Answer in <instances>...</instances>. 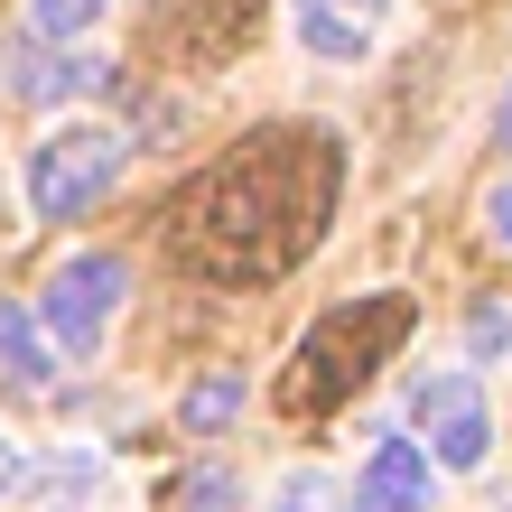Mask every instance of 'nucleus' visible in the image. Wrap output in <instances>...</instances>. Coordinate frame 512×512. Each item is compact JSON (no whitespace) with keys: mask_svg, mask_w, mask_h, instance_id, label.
<instances>
[{"mask_svg":"<svg viewBox=\"0 0 512 512\" xmlns=\"http://www.w3.org/2000/svg\"><path fill=\"white\" fill-rule=\"evenodd\" d=\"M122 289H131V270L112 261V252H75V261L38 289V317H47V336L66 345V354H94L103 326H112V308H122Z\"/></svg>","mask_w":512,"mask_h":512,"instance_id":"obj_4","label":"nucleus"},{"mask_svg":"<svg viewBox=\"0 0 512 512\" xmlns=\"http://www.w3.org/2000/svg\"><path fill=\"white\" fill-rule=\"evenodd\" d=\"M336 177L345 159L326 131H261L224 168H205V187L168 215V243L205 280H280L336 215Z\"/></svg>","mask_w":512,"mask_h":512,"instance_id":"obj_1","label":"nucleus"},{"mask_svg":"<svg viewBox=\"0 0 512 512\" xmlns=\"http://www.w3.org/2000/svg\"><path fill=\"white\" fill-rule=\"evenodd\" d=\"M94 84H103V66H84V56H56V66H47V56H28V66H19V94H94Z\"/></svg>","mask_w":512,"mask_h":512,"instance_id":"obj_9","label":"nucleus"},{"mask_svg":"<svg viewBox=\"0 0 512 512\" xmlns=\"http://www.w3.org/2000/svg\"><path fill=\"white\" fill-rule=\"evenodd\" d=\"M280 512H345V494L326 485V475H298V485L280 494Z\"/></svg>","mask_w":512,"mask_h":512,"instance_id":"obj_12","label":"nucleus"},{"mask_svg":"<svg viewBox=\"0 0 512 512\" xmlns=\"http://www.w3.org/2000/svg\"><path fill=\"white\" fill-rule=\"evenodd\" d=\"M0 373H10L19 391H38V382L56 373V345L38 336V326H28V308H19V298H0Z\"/></svg>","mask_w":512,"mask_h":512,"instance_id":"obj_8","label":"nucleus"},{"mask_svg":"<svg viewBox=\"0 0 512 512\" xmlns=\"http://www.w3.org/2000/svg\"><path fill=\"white\" fill-rule=\"evenodd\" d=\"M112 177H122V131H56L38 159H28V205H38L47 224H66L84 205H103Z\"/></svg>","mask_w":512,"mask_h":512,"instance_id":"obj_3","label":"nucleus"},{"mask_svg":"<svg viewBox=\"0 0 512 512\" xmlns=\"http://www.w3.org/2000/svg\"><path fill=\"white\" fill-rule=\"evenodd\" d=\"M494 345H512V317H503V308L475 317V354H494Z\"/></svg>","mask_w":512,"mask_h":512,"instance_id":"obj_13","label":"nucleus"},{"mask_svg":"<svg viewBox=\"0 0 512 512\" xmlns=\"http://www.w3.org/2000/svg\"><path fill=\"white\" fill-rule=\"evenodd\" d=\"M103 19V0H28V28L38 38H75V28H94Z\"/></svg>","mask_w":512,"mask_h":512,"instance_id":"obj_11","label":"nucleus"},{"mask_svg":"<svg viewBox=\"0 0 512 512\" xmlns=\"http://www.w3.org/2000/svg\"><path fill=\"white\" fill-rule=\"evenodd\" d=\"M233 410H243V382H233V373H215V382L187 391V429H224Z\"/></svg>","mask_w":512,"mask_h":512,"instance_id":"obj_10","label":"nucleus"},{"mask_svg":"<svg viewBox=\"0 0 512 512\" xmlns=\"http://www.w3.org/2000/svg\"><path fill=\"white\" fill-rule=\"evenodd\" d=\"M382 10H391V0H289L298 38H308L317 56H364L382 38Z\"/></svg>","mask_w":512,"mask_h":512,"instance_id":"obj_7","label":"nucleus"},{"mask_svg":"<svg viewBox=\"0 0 512 512\" xmlns=\"http://www.w3.org/2000/svg\"><path fill=\"white\" fill-rule=\"evenodd\" d=\"M354 512H429V447L382 438L354 475Z\"/></svg>","mask_w":512,"mask_h":512,"instance_id":"obj_6","label":"nucleus"},{"mask_svg":"<svg viewBox=\"0 0 512 512\" xmlns=\"http://www.w3.org/2000/svg\"><path fill=\"white\" fill-rule=\"evenodd\" d=\"M503 149H512V94H503Z\"/></svg>","mask_w":512,"mask_h":512,"instance_id":"obj_16","label":"nucleus"},{"mask_svg":"<svg viewBox=\"0 0 512 512\" xmlns=\"http://www.w3.org/2000/svg\"><path fill=\"white\" fill-rule=\"evenodd\" d=\"M410 419L429 429L438 466H485V447H494L485 401H475V382H466V373H419V382H410Z\"/></svg>","mask_w":512,"mask_h":512,"instance_id":"obj_5","label":"nucleus"},{"mask_svg":"<svg viewBox=\"0 0 512 512\" xmlns=\"http://www.w3.org/2000/svg\"><path fill=\"white\" fill-rule=\"evenodd\" d=\"M485 224H494V243H512V187H494V205H485Z\"/></svg>","mask_w":512,"mask_h":512,"instance_id":"obj_14","label":"nucleus"},{"mask_svg":"<svg viewBox=\"0 0 512 512\" xmlns=\"http://www.w3.org/2000/svg\"><path fill=\"white\" fill-rule=\"evenodd\" d=\"M10 485H19V447L0 438V494H10Z\"/></svg>","mask_w":512,"mask_h":512,"instance_id":"obj_15","label":"nucleus"},{"mask_svg":"<svg viewBox=\"0 0 512 512\" xmlns=\"http://www.w3.org/2000/svg\"><path fill=\"white\" fill-rule=\"evenodd\" d=\"M410 336V298H354V308H336V317H317L308 326V345L289 354V410H336L345 391H364L373 373H382V354Z\"/></svg>","mask_w":512,"mask_h":512,"instance_id":"obj_2","label":"nucleus"}]
</instances>
